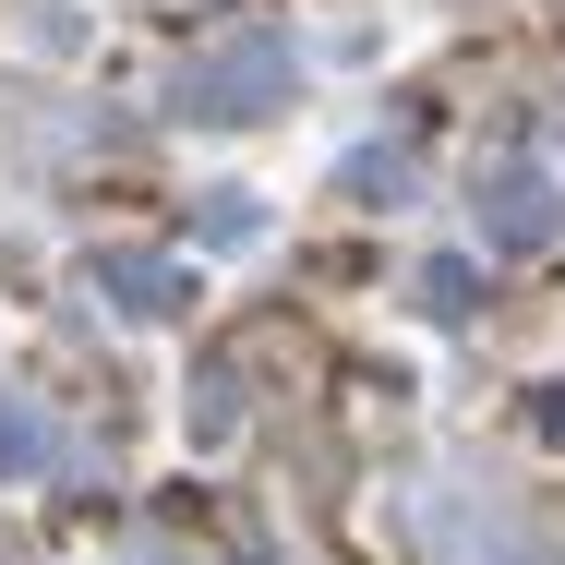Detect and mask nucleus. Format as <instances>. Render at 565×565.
<instances>
[{
  "instance_id": "4",
  "label": "nucleus",
  "mask_w": 565,
  "mask_h": 565,
  "mask_svg": "<svg viewBox=\"0 0 565 565\" xmlns=\"http://www.w3.org/2000/svg\"><path fill=\"white\" fill-rule=\"evenodd\" d=\"M49 469V422H36V397H0V481H36Z\"/></svg>"
},
{
  "instance_id": "5",
  "label": "nucleus",
  "mask_w": 565,
  "mask_h": 565,
  "mask_svg": "<svg viewBox=\"0 0 565 565\" xmlns=\"http://www.w3.org/2000/svg\"><path fill=\"white\" fill-rule=\"evenodd\" d=\"M469 289H481L469 253H434V265H422V313H469Z\"/></svg>"
},
{
  "instance_id": "2",
  "label": "nucleus",
  "mask_w": 565,
  "mask_h": 565,
  "mask_svg": "<svg viewBox=\"0 0 565 565\" xmlns=\"http://www.w3.org/2000/svg\"><path fill=\"white\" fill-rule=\"evenodd\" d=\"M554 228H565V193L542 169H493V181H481V241H493V253H542Z\"/></svg>"
},
{
  "instance_id": "6",
  "label": "nucleus",
  "mask_w": 565,
  "mask_h": 565,
  "mask_svg": "<svg viewBox=\"0 0 565 565\" xmlns=\"http://www.w3.org/2000/svg\"><path fill=\"white\" fill-rule=\"evenodd\" d=\"M253 228H265V217H253V193H205V241H228V253H241Z\"/></svg>"
},
{
  "instance_id": "3",
  "label": "nucleus",
  "mask_w": 565,
  "mask_h": 565,
  "mask_svg": "<svg viewBox=\"0 0 565 565\" xmlns=\"http://www.w3.org/2000/svg\"><path fill=\"white\" fill-rule=\"evenodd\" d=\"M97 289H109L132 326H169V313L193 301V277H181L169 253H97Z\"/></svg>"
},
{
  "instance_id": "1",
  "label": "nucleus",
  "mask_w": 565,
  "mask_h": 565,
  "mask_svg": "<svg viewBox=\"0 0 565 565\" xmlns=\"http://www.w3.org/2000/svg\"><path fill=\"white\" fill-rule=\"evenodd\" d=\"M169 97H181V120H265L289 97V36H228L205 61H181Z\"/></svg>"
}]
</instances>
